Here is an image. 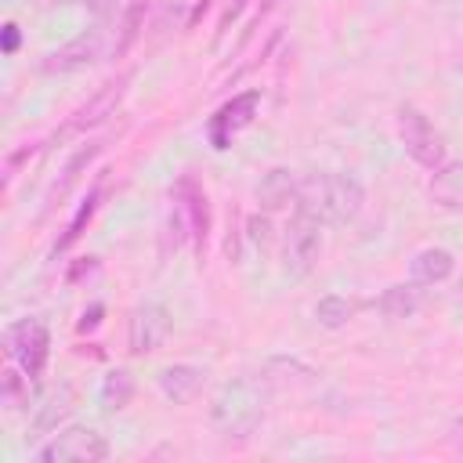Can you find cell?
I'll return each mask as SVG.
<instances>
[{"instance_id":"484cf974","label":"cell","mask_w":463,"mask_h":463,"mask_svg":"<svg viewBox=\"0 0 463 463\" xmlns=\"http://www.w3.org/2000/svg\"><path fill=\"white\" fill-rule=\"evenodd\" d=\"M210 4H213V0H195V4H192V11H188V18H184V25H188V29H192V25H199V18L210 11Z\"/></svg>"},{"instance_id":"4316f807","label":"cell","mask_w":463,"mask_h":463,"mask_svg":"<svg viewBox=\"0 0 463 463\" xmlns=\"http://www.w3.org/2000/svg\"><path fill=\"white\" fill-rule=\"evenodd\" d=\"M452 438H456V441H459V445H463V416H459V420H456V423H452Z\"/></svg>"},{"instance_id":"603a6c76","label":"cell","mask_w":463,"mask_h":463,"mask_svg":"<svg viewBox=\"0 0 463 463\" xmlns=\"http://www.w3.org/2000/svg\"><path fill=\"white\" fill-rule=\"evenodd\" d=\"M83 7L98 18V22H116L127 7V0H83Z\"/></svg>"},{"instance_id":"9a60e30c","label":"cell","mask_w":463,"mask_h":463,"mask_svg":"<svg viewBox=\"0 0 463 463\" xmlns=\"http://www.w3.org/2000/svg\"><path fill=\"white\" fill-rule=\"evenodd\" d=\"M257 203L264 210H286L297 206V174L286 166H271L257 184Z\"/></svg>"},{"instance_id":"ffe728a7","label":"cell","mask_w":463,"mask_h":463,"mask_svg":"<svg viewBox=\"0 0 463 463\" xmlns=\"http://www.w3.org/2000/svg\"><path fill=\"white\" fill-rule=\"evenodd\" d=\"M98 203H101V184H94V188L87 192V199L80 203V210H76V213H72V221L65 224V235L58 239L54 253H65V250H69V246H72V242L83 235V228H87V224H90V217L98 213Z\"/></svg>"},{"instance_id":"7c38bea8","label":"cell","mask_w":463,"mask_h":463,"mask_svg":"<svg viewBox=\"0 0 463 463\" xmlns=\"http://www.w3.org/2000/svg\"><path fill=\"white\" fill-rule=\"evenodd\" d=\"M203 380H206V369L188 365V362H174V365L159 369V376H156L163 398L174 402V405H188L203 391Z\"/></svg>"},{"instance_id":"7a4b0ae2","label":"cell","mask_w":463,"mask_h":463,"mask_svg":"<svg viewBox=\"0 0 463 463\" xmlns=\"http://www.w3.org/2000/svg\"><path fill=\"white\" fill-rule=\"evenodd\" d=\"M362 203H365V192H362V184L351 174L318 170V174L297 177V210L311 213L322 224H347V221H354Z\"/></svg>"},{"instance_id":"4fadbf2b","label":"cell","mask_w":463,"mask_h":463,"mask_svg":"<svg viewBox=\"0 0 463 463\" xmlns=\"http://www.w3.org/2000/svg\"><path fill=\"white\" fill-rule=\"evenodd\" d=\"M452 271H456V253L445 246H423L409 260V279L420 286H441L445 279H452Z\"/></svg>"},{"instance_id":"30bf717a","label":"cell","mask_w":463,"mask_h":463,"mask_svg":"<svg viewBox=\"0 0 463 463\" xmlns=\"http://www.w3.org/2000/svg\"><path fill=\"white\" fill-rule=\"evenodd\" d=\"M257 109H260V90H242V94H235L232 101H224V105L210 116V123H206L210 145H213L217 152L232 148V141L239 137V130H246V127L253 123Z\"/></svg>"},{"instance_id":"2e32d148","label":"cell","mask_w":463,"mask_h":463,"mask_svg":"<svg viewBox=\"0 0 463 463\" xmlns=\"http://www.w3.org/2000/svg\"><path fill=\"white\" fill-rule=\"evenodd\" d=\"M423 307V286L420 282H398V286H387L380 297H376V311L383 318H412L416 311Z\"/></svg>"},{"instance_id":"cb8c5ba5","label":"cell","mask_w":463,"mask_h":463,"mask_svg":"<svg viewBox=\"0 0 463 463\" xmlns=\"http://www.w3.org/2000/svg\"><path fill=\"white\" fill-rule=\"evenodd\" d=\"M0 36H4V40H0V51H4V54H14V51H18V43H22V33H18V25H14V22H4Z\"/></svg>"},{"instance_id":"5b68a950","label":"cell","mask_w":463,"mask_h":463,"mask_svg":"<svg viewBox=\"0 0 463 463\" xmlns=\"http://www.w3.org/2000/svg\"><path fill=\"white\" fill-rule=\"evenodd\" d=\"M4 351L7 358L33 380L43 376L47 369V358H51V329L43 318H18L4 329Z\"/></svg>"},{"instance_id":"7402d4cb","label":"cell","mask_w":463,"mask_h":463,"mask_svg":"<svg viewBox=\"0 0 463 463\" xmlns=\"http://www.w3.org/2000/svg\"><path fill=\"white\" fill-rule=\"evenodd\" d=\"M98 152H101V141H90V148H80V152H76V156L65 163V170H61V184H54V192L61 195V192L69 188V181H72V177H76V174H80V170H83V166H87V163H90Z\"/></svg>"},{"instance_id":"8fae6325","label":"cell","mask_w":463,"mask_h":463,"mask_svg":"<svg viewBox=\"0 0 463 463\" xmlns=\"http://www.w3.org/2000/svg\"><path fill=\"white\" fill-rule=\"evenodd\" d=\"M174 206H177L181 217H184L188 239H192L195 250L203 253V250H206V239H210V199H206L203 184H199L192 174H181V177H177V184H174Z\"/></svg>"},{"instance_id":"3957f363","label":"cell","mask_w":463,"mask_h":463,"mask_svg":"<svg viewBox=\"0 0 463 463\" xmlns=\"http://www.w3.org/2000/svg\"><path fill=\"white\" fill-rule=\"evenodd\" d=\"M116 58V22H98L94 29H83L80 36H72L69 43L54 47L43 54L40 69L47 76H58V72H80V69H90L98 61H109Z\"/></svg>"},{"instance_id":"ac0fdd59","label":"cell","mask_w":463,"mask_h":463,"mask_svg":"<svg viewBox=\"0 0 463 463\" xmlns=\"http://www.w3.org/2000/svg\"><path fill=\"white\" fill-rule=\"evenodd\" d=\"M354 311H358V300L340 297V293H326V297L315 304V318H318V326H326V329H344V326L354 318Z\"/></svg>"},{"instance_id":"277c9868","label":"cell","mask_w":463,"mask_h":463,"mask_svg":"<svg viewBox=\"0 0 463 463\" xmlns=\"http://www.w3.org/2000/svg\"><path fill=\"white\" fill-rule=\"evenodd\" d=\"M322 253V221H315L304 210H293L289 224L282 228V275L289 282H300L315 271Z\"/></svg>"},{"instance_id":"e0dca14e","label":"cell","mask_w":463,"mask_h":463,"mask_svg":"<svg viewBox=\"0 0 463 463\" xmlns=\"http://www.w3.org/2000/svg\"><path fill=\"white\" fill-rule=\"evenodd\" d=\"M130 398H134V376H130L127 369H112V373L101 376L98 405H101L105 412H119V409H127Z\"/></svg>"},{"instance_id":"83f0119b","label":"cell","mask_w":463,"mask_h":463,"mask_svg":"<svg viewBox=\"0 0 463 463\" xmlns=\"http://www.w3.org/2000/svg\"><path fill=\"white\" fill-rule=\"evenodd\" d=\"M43 7H61V4H72V0H40Z\"/></svg>"},{"instance_id":"5bb4252c","label":"cell","mask_w":463,"mask_h":463,"mask_svg":"<svg viewBox=\"0 0 463 463\" xmlns=\"http://www.w3.org/2000/svg\"><path fill=\"white\" fill-rule=\"evenodd\" d=\"M427 195L445 206V210H456L463 213V159H452V163H441L434 174H430V184H427Z\"/></svg>"},{"instance_id":"d6986e66","label":"cell","mask_w":463,"mask_h":463,"mask_svg":"<svg viewBox=\"0 0 463 463\" xmlns=\"http://www.w3.org/2000/svg\"><path fill=\"white\" fill-rule=\"evenodd\" d=\"M145 7L148 0H130L123 7V14L116 18V58L130 51V43L141 36V22H145Z\"/></svg>"},{"instance_id":"52a82bcc","label":"cell","mask_w":463,"mask_h":463,"mask_svg":"<svg viewBox=\"0 0 463 463\" xmlns=\"http://www.w3.org/2000/svg\"><path fill=\"white\" fill-rule=\"evenodd\" d=\"M36 459L40 463H101V459H109V441L94 427L72 423V427L58 430L47 445H40Z\"/></svg>"},{"instance_id":"44dd1931","label":"cell","mask_w":463,"mask_h":463,"mask_svg":"<svg viewBox=\"0 0 463 463\" xmlns=\"http://www.w3.org/2000/svg\"><path fill=\"white\" fill-rule=\"evenodd\" d=\"M29 380H33V376H25L18 365H7V369H4V380H0V402L7 405V412H18V409L29 405Z\"/></svg>"},{"instance_id":"6da1fadb","label":"cell","mask_w":463,"mask_h":463,"mask_svg":"<svg viewBox=\"0 0 463 463\" xmlns=\"http://www.w3.org/2000/svg\"><path fill=\"white\" fill-rule=\"evenodd\" d=\"M268 398H271L268 380L235 376V380L221 383L217 394L210 398V423H213V430L224 441H250L257 434V427L264 423Z\"/></svg>"},{"instance_id":"d4e9b609","label":"cell","mask_w":463,"mask_h":463,"mask_svg":"<svg viewBox=\"0 0 463 463\" xmlns=\"http://www.w3.org/2000/svg\"><path fill=\"white\" fill-rule=\"evenodd\" d=\"M101 311H105L101 304H90V311H83V318H80V326H76V329H80V333H87V329H94V326L101 322Z\"/></svg>"},{"instance_id":"f1b7e54d","label":"cell","mask_w":463,"mask_h":463,"mask_svg":"<svg viewBox=\"0 0 463 463\" xmlns=\"http://www.w3.org/2000/svg\"><path fill=\"white\" fill-rule=\"evenodd\" d=\"M271 4H275V0H260V14H264V11L271 7Z\"/></svg>"},{"instance_id":"ba28073f","label":"cell","mask_w":463,"mask_h":463,"mask_svg":"<svg viewBox=\"0 0 463 463\" xmlns=\"http://www.w3.org/2000/svg\"><path fill=\"white\" fill-rule=\"evenodd\" d=\"M130 80H134V72H119V76H112V80H105L69 119H65V127L58 130V137H72V134H87L90 127H98V123H105L116 109H119V101L127 98V87H130Z\"/></svg>"},{"instance_id":"9c48e42d","label":"cell","mask_w":463,"mask_h":463,"mask_svg":"<svg viewBox=\"0 0 463 463\" xmlns=\"http://www.w3.org/2000/svg\"><path fill=\"white\" fill-rule=\"evenodd\" d=\"M170 329H174V318H170V311L163 304H156V300L137 304L130 311V318H127V347H130V354L159 351L166 344Z\"/></svg>"},{"instance_id":"8992f818","label":"cell","mask_w":463,"mask_h":463,"mask_svg":"<svg viewBox=\"0 0 463 463\" xmlns=\"http://www.w3.org/2000/svg\"><path fill=\"white\" fill-rule=\"evenodd\" d=\"M398 137L412 163H420L427 170H438L445 163V137L416 105L398 109Z\"/></svg>"}]
</instances>
